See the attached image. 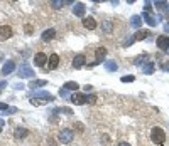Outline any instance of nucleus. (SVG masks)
<instances>
[{"label":"nucleus","instance_id":"f257e3e1","mask_svg":"<svg viewBox=\"0 0 169 146\" xmlns=\"http://www.w3.org/2000/svg\"><path fill=\"white\" fill-rule=\"evenodd\" d=\"M151 139L154 141L156 144H162L164 141H166V133H164L161 128H152V131H151Z\"/></svg>","mask_w":169,"mask_h":146},{"label":"nucleus","instance_id":"f03ea898","mask_svg":"<svg viewBox=\"0 0 169 146\" xmlns=\"http://www.w3.org/2000/svg\"><path fill=\"white\" fill-rule=\"evenodd\" d=\"M75 138V133L71 131V129H63V131L59 133V141L63 144H68V143H71V139Z\"/></svg>","mask_w":169,"mask_h":146},{"label":"nucleus","instance_id":"7ed1b4c3","mask_svg":"<svg viewBox=\"0 0 169 146\" xmlns=\"http://www.w3.org/2000/svg\"><path fill=\"white\" fill-rule=\"evenodd\" d=\"M14 35V30H12L10 25H2L0 27V40H7Z\"/></svg>","mask_w":169,"mask_h":146},{"label":"nucleus","instance_id":"20e7f679","mask_svg":"<svg viewBox=\"0 0 169 146\" xmlns=\"http://www.w3.org/2000/svg\"><path fill=\"white\" fill-rule=\"evenodd\" d=\"M71 103H75L76 106H81V104H86V96L81 94V93H73L71 94Z\"/></svg>","mask_w":169,"mask_h":146},{"label":"nucleus","instance_id":"39448f33","mask_svg":"<svg viewBox=\"0 0 169 146\" xmlns=\"http://www.w3.org/2000/svg\"><path fill=\"white\" fill-rule=\"evenodd\" d=\"M34 76V71L31 69L29 64H22L20 66V71H19V77H32Z\"/></svg>","mask_w":169,"mask_h":146},{"label":"nucleus","instance_id":"423d86ee","mask_svg":"<svg viewBox=\"0 0 169 146\" xmlns=\"http://www.w3.org/2000/svg\"><path fill=\"white\" fill-rule=\"evenodd\" d=\"M157 47L161 51H169V35H159L157 37Z\"/></svg>","mask_w":169,"mask_h":146},{"label":"nucleus","instance_id":"0eeeda50","mask_svg":"<svg viewBox=\"0 0 169 146\" xmlns=\"http://www.w3.org/2000/svg\"><path fill=\"white\" fill-rule=\"evenodd\" d=\"M57 66H59V56L57 54H51L47 59V69L49 71H54Z\"/></svg>","mask_w":169,"mask_h":146},{"label":"nucleus","instance_id":"6e6552de","mask_svg":"<svg viewBox=\"0 0 169 146\" xmlns=\"http://www.w3.org/2000/svg\"><path fill=\"white\" fill-rule=\"evenodd\" d=\"M85 12H86L85 3L76 2V3H75V7H73V14H75L76 17H85Z\"/></svg>","mask_w":169,"mask_h":146},{"label":"nucleus","instance_id":"1a4fd4ad","mask_svg":"<svg viewBox=\"0 0 169 146\" xmlns=\"http://www.w3.org/2000/svg\"><path fill=\"white\" fill-rule=\"evenodd\" d=\"M47 59H49V57H47L44 52H37V54L34 56V64L39 66V67H42V66L47 62Z\"/></svg>","mask_w":169,"mask_h":146},{"label":"nucleus","instance_id":"9d476101","mask_svg":"<svg viewBox=\"0 0 169 146\" xmlns=\"http://www.w3.org/2000/svg\"><path fill=\"white\" fill-rule=\"evenodd\" d=\"M15 71V62L14 61H7L5 64H3V69H2V74L3 76H9Z\"/></svg>","mask_w":169,"mask_h":146},{"label":"nucleus","instance_id":"9b49d317","mask_svg":"<svg viewBox=\"0 0 169 146\" xmlns=\"http://www.w3.org/2000/svg\"><path fill=\"white\" fill-rule=\"evenodd\" d=\"M83 27L88 29V30H95V29H97V20L93 17H85L83 19Z\"/></svg>","mask_w":169,"mask_h":146},{"label":"nucleus","instance_id":"f8f14e48","mask_svg":"<svg viewBox=\"0 0 169 146\" xmlns=\"http://www.w3.org/2000/svg\"><path fill=\"white\" fill-rule=\"evenodd\" d=\"M85 62H86L85 56H83V54H78V56H75V59H73V67L80 69V67H83V66H85Z\"/></svg>","mask_w":169,"mask_h":146},{"label":"nucleus","instance_id":"ddd939ff","mask_svg":"<svg viewBox=\"0 0 169 146\" xmlns=\"http://www.w3.org/2000/svg\"><path fill=\"white\" fill-rule=\"evenodd\" d=\"M95 56H97V61H95L93 64H90V66H97L100 61H103V57L107 56V49L105 47H98L97 51H95Z\"/></svg>","mask_w":169,"mask_h":146},{"label":"nucleus","instance_id":"4468645a","mask_svg":"<svg viewBox=\"0 0 169 146\" xmlns=\"http://www.w3.org/2000/svg\"><path fill=\"white\" fill-rule=\"evenodd\" d=\"M47 84V81H44V79H34V81L29 82V87L31 89H39V87H44Z\"/></svg>","mask_w":169,"mask_h":146},{"label":"nucleus","instance_id":"2eb2a0df","mask_svg":"<svg viewBox=\"0 0 169 146\" xmlns=\"http://www.w3.org/2000/svg\"><path fill=\"white\" fill-rule=\"evenodd\" d=\"M32 98H39L41 99V103H44V101H54V98H52L51 94L49 93H34V96H32Z\"/></svg>","mask_w":169,"mask_h":146},{"label":"nucleus","instance_id":"dca6fc26","mask_svg":"<svg viewBox=\"0 0 169 146\" xmlns=\"http://www.w3.org/2000/svg\"><path fill=\"white\" fill-rule=\"evenodd\" d=\"M56 37V30L54 29H47V30L42 32V40L44 42H47V40H52Z\"/></svg>","mask_w":169,"mask_h":146},{"label":"nucleus","instance_id":"f3484780","mask_svg":"<svg viewBox=\"0 0 169 146\" xmlns=\"http://www.w3.org/2000/svg\"><path fill=\"white\" fill-rule=\"evenodd\" d=\"M27 135H29V131H27V129H24V128H17L14 131V136L17 138V139H24Z\"/></svg>","mask_w":169,"mask_h":146},{"label":"nucleus","instance_id":"a211bd4d","mask_svg":"<svg viewBox=\"0 0 169 146\" xmlns=\"http://www.w3.org/2000/svg\"><path fill=\"white\" fill-rule=\"evenodd\" d=\"M147 34H149V32L144 30V29H142V30H137V32H135V35H134V40H144L147 37Z\"/></svg>","mask_w":169,"mask_h":146},{"label":"nucleus","instance_id":"6ab92c4d","mask_svg":"<svg viewBox=\"0 0 169 146\" xmlns=\"http://www.w3.org/2000/svg\"><path fill=\"white\" fill-rule=\"evenodd\" d=\"M78 82H75V81H69V82H66L64 84V89L66 91H78Z\"/></svg>","mask_w":169,"mask_h":146},{"label":"nucleus","instance_id":"aec40b11","mask_svg":"<svg viewBox=\"0 0 169 146\" xmlns=\"http://www.w3.org/2000/svg\"><path fill=\"white\" fill-rule=\"evenodd\" d=\"M105 69H107V71H117V62H115V61L105 62Z\"/></svg>","mask_w":169,"mask_h":146},{"label":"nucleus","instance_id":"412c9836","mask_svg":"<svg viewBox=\"0 0 169 146\" xmlns=\"http://www.w3.org/2000/svg\"><path fill=\"white\" fill-rule=\"evenodd\" d=\"M64 0H52V2H51V5H52V9H61V7H63L64 5Z\"/></svg>","mask_w":169,"mask_h":146},{"label":"nucleus","instance_id":"4be33fe9","mask_svg":"<svg viewBox=\"0 0 169 146\" xmlns=\"http://www.w3.org/2000/svg\"><path fill=\"white\" fill-rule=\"evenodd\" d=\"M130 24H132V27H141V17H137V15H134L132 17V20H130Z\"/></svg>","mask_w":169,"mask_h":146},{"label":"nucleus","instance_id":"5701e85b","mask_svg":"<svg viewBox=\"0 0 169 146\" xmlns=\"http://www.w3.org/2000/svg\"><path fill=\"white\" fill-rule=\"evenodd\" d=\"M86 103H88V104H95V103H97V94L86 96Z\"/></svg>","mask_w":169,"mask_h":146},{"label":"nucleus","instance_id":"b1692460","mask_svg":"<svg viewBox=\"0 0 169 146\" xmlns=\"http://www.w3.org/2000/svg\"><path fill=\"white\" fill-rule=\"evenodd\" d=\"M144 19H146V22L149 24V25H156V20L152 19V15H149V14H146V15H144Z\"/></svg>","mask_w":169,"mask_h":146},{"label":"nucleus","instance_id":"393cba45","mask_svg":"<svg viewBox=\"0 0 169 146\" xmlns=\"http://www.w3.org/2000/svg\"><path fill=\"white\" fill-rule=\"evenodd\" d=\"M144 72H146V74H152V72H154V64H152V62H151V64H147L146 67H144Z\"/></svg>","mask_w":169,"mask_h":146},{"label":"nucleus","instance_id":"a878e982","mask_svg":"<svg viewBox=\"0 0 169 146\" xmlns=\"http://www.w3.org/2000/svg\"><path fill=\"white\" fill-rule=\"evenodd\" d=\"M102 29H103L105 32H110L112 30V22H103L102 24Z\"/></svg>","mask_w":169,"mask_h":146},{"label":"nucleus","instance_id":"bb28decb","mask_svg":"<svg viewBox=\"0 0 169 146\" xmlns=\"http://www.w3.org/2000/svg\"><path fill=\"white\" fill-rule=\"evenodd\" d=\"M56 112H64V114H71V109H69V107H59V109H54Z\"/></svg>","mask_w":169,"mask_h":146},{"label":"nucleus","instance_id":"cd10ccee","mask_svg":"<svg viewBox=\"0 0 169 146\" xmlns=\"http://www.w3.org/2000/svg\"><path fill=\"white\" fill-rule=\"evenodd\" d=\"M146 57H147L146 54H142V56H139L137 59H135V64H142V62H146V61H147Z\"/></svg>","mask_w":169,"mask_h":146},{"label":"nucleus","instance_id":"c85d7f7f","mask_svg":"<svg viewBox=\"0 0 169 146\" xmlns=\"http://www.w3.org/2000/svg\"><path fill=\"white\" fill-rule=\"evenodd\" d=\"M134 79H135L134 76H123V77H122V82H132Z\"/></svg>","mask_w":169,"mask_h":146},{"label":"nucleus","instance_id":"c756f323","mask_svg":"<svg viewBox=\"0 0 169 146\" xmlns=\"http://www.w3.org/2000/svg\"><path fill=\"white\" fill-rule=\"evenodd\" d=\"M32 32H34V30H32V25H31V24H27V25H26V34H32Z\"/></svg>","mask_w":169,"mask_h":146},{"label":"nucleus","instance_id":"7c9ffc66","mask_svg":"<svg viewBox=\"0 0 169 146\" xmlns=\"http://www.w3.org/2000/svg\"><path fill=\"white\" fill-rule=\"evenodd\" d=\"M9 107H10V106H7V104H5V103H0V109H3V111H7V109H9Z\"/></svg>","mask_w":169,"mask_h":146},{"label":"nucleus","instance_id":"2f4dec72","mask_svg":"<svg viewBox=\"0 0 169 146\" xmlns=\"http://www.w3.org/2000/svg\"><path fill=\"white\" fill-rule=\"evenodd\" d=\"M162 71H166V72H169V62H164V64H162Z\"/></svg>","mask_w":169,"mask_h":146},{"label":"nucleus","instance_id":"473e14b6","mask_svg":"<svg viewBox=\"0 0 169 146\" xmlns=\"http://www.w3.org/2000/svg\"><path fill=\"white\" fill-rule=\"evenodd\" d=\"M76 128H78V131H83V124L81 123H76Z\"/></svg>","mask_w":169,"mask_h":146},{"label":"nucleus","instance_id":"72a5a7b5","mask_svg":"<svg viewBox=\"0 0 169 146\" xmlns=\"http://www.w3.org/2000/svg\"><path fill=\"white\" fill-rule=\"evenodd\" d=\"M102 139H103V143H108V141H110V139H108V136H107V135H103V136H102Z\"/></svg>","mask_w":169,"mask_h":146},{"label":"nucleus","instance_id":"f704fd0d","mask_svg":"<svg viewBox=\"0 0 169 146\" xmlns=\"http://www.w3.org/2000/svg\"><path fill=\"white\" fill-rule=\"evenodd\" d=\"M7 86V82H0V93H2V89Z\"/></svg>","mask_w":169,"mask_h":146},{"label":"nucleus","instance_id":"c9c22d12","mask_svg":"<svg viewBox=\"0 0 169 146\" xmlns=\"http://www.w3.org/2000/svg\"><path fill=\"white\" fill-rule=\"evenodd\" d=\"M85 91H86V93H88V91H92V86H90V84H86V86H85Z\"/></svg>","mask_w":169,"mask_h":146},{"label":"nucleus","instance_id":"e433bc0d","mask_svg":"<svg viewBox=\"0 0 169 146\" xmlns=\"http://www.w3.org/2000/svg\"><path fill=\"white\" fill-rule=\"evenodd\" d=\"M117 146H130V144H129V143H118Z\"/></svg>","mask_w":169,"mask_h":146},{"label":"nucleus","instance_id":"4c0bfd02","mask_svg":"<svg viewBox=\"0 0 169 146\" xmlns=\"http://www.w3.org/2000/svg\"><path fill=\"white\" fill-rule=\"evenodd\" d=\"M164 29H166V32H169V22L166 24V27H164Z\"/></svg>","mask_w":169,"mask_h":146},{"label":"nucleus","instance_id":"58836bf2","mask_svg":"<svg viewBox=\"0 0 169 146\" xmlns=\"http://www.w3.org/2000/svg\"><path fill=\"white\" fill-rule=\"evenodd\" d=\"M3 126V119H0V128H2Z\"/></svg>","mask_w":169,"mask_h":146}]
</instances>
